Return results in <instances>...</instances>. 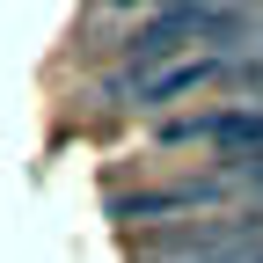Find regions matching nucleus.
Here are the masks:
<instances>
[{"mask_svg": "<svg viewBox=\"0 0 263 263\" xmlns=\"http://www.w3.org/2000/svg\"><path fill=\"white\" fill-rule=\"evenodd\" d=\"M219 66L227 59H176V66H132V73L117 81L132 103H183V95H197V88H212L219 81Z\"/></svg>", "mask_w": 263, "mask_h": 263, "instance_id": "2", "label": "nucleus"}, {"mask_svg": "<svg viewBox=\"0 0 263 263\" xmlns=\"http://www.w3.org/2000/svg\"><path fill=\"white\" fill-rule=\"evenodd\" d=\"M227 183H168V190H124L117 197V219H176V212H197V205H219Z\"/></svg>", "mask_w": 263, "mask_h": 263, "instance_id": "3", "label": "nucleus"}, {"mask_svg": "<svg viewBox=\"0 0 263 263\" xmlns=\"http://www.w3.org/2000/svg\"><path fill=\"white\" fill-rule=\"evenodd\" d=\"M234 176H241L249 190H263V161H249V168H234Z\"/></svg>", "mask_w": 263, "mask_h": 263, "instance_id": "4", "label": "nucleus"}, {"mask_svg": "<svg viewBox=\"0 0 263 263\" xmlns=\"http://www.w3.org/2000/svg\"><path fill=\"white\" fill-rule=\"evenodd\" d=\"M161 139L183 146V139H212L234 168L263 161V110H212V117H183V124H161Z\"/></svg>", "mask_w": 263, "mask_h": 263, "instance_id": "1", "label": "nucleus"}]
</instances>
